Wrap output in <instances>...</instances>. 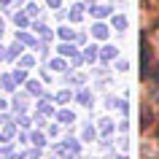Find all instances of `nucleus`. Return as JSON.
Masks as SVG:
<instances>
[{
    "mask_svg": "<svg viewBox=\"0 0 159 159\" xmlns=\"http://www.w3.org/2000/svg\"><path fill=\"white\" fill-rule=\"evenodd\" d=\"M102 57H105V62H111V57H116V49H105V51H102Z\"/></svg>",
    "mask_w": 159,
    "mask_h": 159,
    "instance_id": "f257e3e1",
    "label": "nucleus"
}]
</instances>
